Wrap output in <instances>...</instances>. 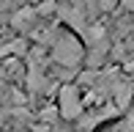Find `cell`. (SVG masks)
Wrapping results in <instances>:
<instances>
[{"label":"cell","instance_id":"1","mask_svg":"<svg viewBox=\"0 0 134 132\" xmlns=\"http://www.w3.org/2000/svg\"><path fill=\"white\" fill-rule=\"evenodd\" d=\"M49 61L55 66L69 69V72H74L85 61V44H82L80 36H77V31H71V28L63 31L58 25V31H55L52 41H49Z\"/></svg>","mask_w":134,"mask_h":132},{"label":"cell","instance_id":"8","mask_svg":"<svg viewBox=\"0 0 134 132\" xmlns=\"http://www.w3.org/2000/svg\"><path fill=\"white\" fill-rule=\"evenodd\" d=\"M80 132H90V129H80Z\"/></svg>","mask_w":134,"mask_h":132},{"label":"cell","instance_id":"2","mask_svg":"<svg viewBox=\"0 0 134 132\" xmlns=\"http://www.w3.org/2000/svg\"><path fill=\"white\" fill-rule=\"evenodd\" d=\"M85 113V99L77 85H60L58 91V116L63 121H77Z\"/></svg>","mask_w":134,"mask_h":132},{"label":"cell","instance_id":"4","mask_svg":"<svg viewBox=\"0 0 134 132\" xmlns=\"http://www.w3.org/2000/svg\"><path fill=\"white\" fill-rule=\"evenodd\" d=\"M120 6V0H99V8L104 11V14H109V11H115Z\"/></svg>","mask_w":134,"mask_h":132},{"label":"cell","instance_id":"6","mask_svg":"<svg viewBox=\"0 0 134 132\" xmlns=\"http://www.w3.org/2000/svg\"><path fill=\"white\" fill-rule=\"evenodd\" d=\"M120 6H123L129 14H134V0H120Z\"/></svg>","mask_w":134,"mask_h":132},{"label":"cell","instance_id":"7","mask_svg":"<svg viewBox=\"0 0 134 132\" xmlns=\"http://www.w3.org/2000/svg\"><path fill=\"white\" fill-rule=\"evenodd\" d=\"M30 3H33V6H38V3H47V0H30Z\"/></svg>","mask_w":134,"mask_h":132},{"label":"cell","instance_id":"5","mask_svg":"<svg viewBox=\"0 0 134 132\" xmlns=\"http://www.w3.org/2000/svg\"><path fill=\"white\" fill-rule=\"evenodd\" d=\"M118 132H134V113H131V116H129V118L123 121V127H120Z\"/></svg>","mask_w":134,"mask_h":132},{"label":"cell","instance_id":"3","mask_svg":"<svg viewBox=\"0 0 134 132\" xmlns=\"http://www.w3.org/2000/svg\"><path fill=\"white\" fill-rule=\"evenodd\" d=\"M38 19H41V14H38V8H36L33 3H30V6H22V8L16 11L14 17H11V25H14L16 31H22V33H27V31H30V28H33V25H36V22H38Z\"/></svg>","mask_w":134,"mask_h":132}]
</instances>
